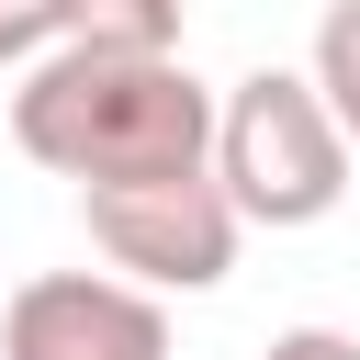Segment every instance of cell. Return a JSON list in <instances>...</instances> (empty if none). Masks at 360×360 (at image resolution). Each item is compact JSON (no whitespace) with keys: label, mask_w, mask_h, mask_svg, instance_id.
I'll return each instance as SVG.
<instances>
[{"label":"cell","mask_w":360,"mask_h":360,"mask_svg":"<svg viewBox=\"0 0 360 360\" xmlns=\"http://www.w3.org/2000/svg\"><path fill=\"white\" fill-rule=\"evenodd\" d=\"M11 146L79 191L214 169V90L180 56L169 0H90L79 45L11 79Z\"/></svg>","instance_id":"1"},{"label":"cell","mask_w":360,"mask_h":360,"mask_svg":"<svg viewBox=\"0 0 360 360\" xmlns=\"http://www.w3.org/2000/svg\"><path fill=\"white\" fill-rule=\"evenodd\" d=\"M0 360H169V304L112 270H34L0 304Z\"/></svg>","instance_id":"4"},{"label":"cell","mask_w":360,"mask_h":360,"mask_svg":"<svg viewBox=\"0 0 360 360\" xmlns=\"http://www.w3.org/2000/svg\"><path fill=\"white\" fill-rule=\"evenodd\" d=\"M79 22H90V0H11V11H0V68H11V79L45 68L56 45H79Z\"/></svg>","instance_id":"6"},{"label":"cell","mask_w":360,"mask_h":360,"mask_svg":"<svg viewBox=\"0 0 360 360\" xmlns=\"http://www.w3.org/2000/svg\"><path fill=\"white\" fill-rule=\"evenodd\" d=\"M79 225L101 248L112 281H135L146 304L169 292H214L236 270V202L214 191V169H180V180H124V191H79Z\"/></svg>","instance_id":"3"},{"label":"cell","mask_w":360,"mask_h":360,"mask_svg":"<svg viewBox=\"0 0 360 360\" xmlns=\"http://www.w3.org/2000/svg\"><path fill=\"white\" fill-rule=\"evenodd\" d=\"M259 360H360V338H349V326H281Z\"/></svg>","instance_id":"7"},{"label":"cell","mask_w":360,"mask_h":360,"mask_svg":"<svg viewBox=\"0 0 360 360\" xmlns=\"http://www.w3.org/2000/svg\"><path fill=\"white\" fill-rule=\"evenodd\" d=\"M214 191L236 202V225H326L349 202V135L326 124L304 68H248L214 90Z\"/></svg>","instance_id":"2"},{"label":"cell","mask_w":360,"mask_h":360,"mask_svg":"<svg viewBox=\"0 0 360 360\" xmlns=\"http://www.w3.org/2000/svg\"><path fill=\"white\" fill-rule=\"evenodd\" d=\"M304 79H315L326 124H338V135H349V158H360V0H326V22H315V56H304Z\"/></svg>","instance_id":"5"}]
</instances>
